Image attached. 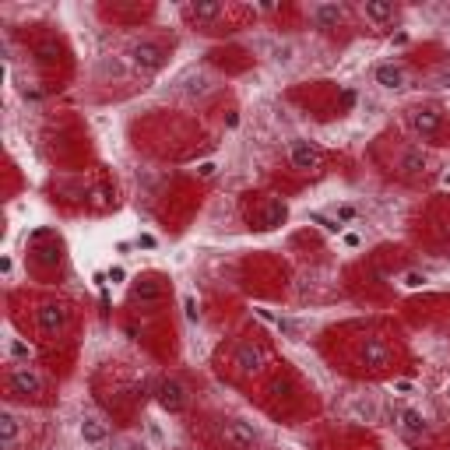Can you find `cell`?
Here are the masks:
<instances>
[{"label": "cell", "instance_id": "6da1fadb", "mask_svg": "<svg viewBox=\"0 0 450 450\" xmlns=\"http://www.w3.org/2000/svg\"><path fill=\"white\" fill-rule=\"evenodd\" d=\"M8 387H11V394H18V398H39L42 394V376L25 362V366H15L8 373Z\"/></svg>", "mask_w": 450, "mask_h": 450}, {"label": "cell", "instance_id": "7a4b0ae2", "mask_svg": "<svg viewBox=\"0 0 450 450\" xmlns=\"http://www.w3.org/2000/svg\"><path fill=\"white\" fill-rule=\"evenodd\" d=\"M155 398H158V405L165 408V412H183L187 408V387L180 383V380H173V376H165V380H158V387H155Z\"/></svg>", "mask_w": 450, "mask_h": 450}, {"label": "cell", "instance_id": "3957f363", "mask_svg": "<svg viewBox=\"0 0 450 450\" xmlns=\"http://www.w3.org/2000/svg\"><path fill=\"white\" fill-rule=\"evenodd\" d=\"M222 440L233 450H253L257 447V429L250 422H243V419H229L222 426Z\"/></svg>", "mask_w": 450, "mask_h": 450}, {"label": "cell", "instance_id": "277c9868", "mask_svg": "<svg viewBox=\"0 0 450 450\" xmlns=\"http://www.w3.org/2000/svg\"><path fill=\"white\" fill-rule=\"evenodd\" d=\"M289 158H292V165L299 169V173H310V169L320 165V148L310 144L306 138H292L289 141Z\"/></svg>", "mask_w": 450, "mask_h": 450}, {"label": "cell", "instance_id": "5b68a950", "mask_svg": "<svg viewBox=\"0 0 450 450\" xmlns=\"http://www.w3.org/2000/svg\"><path fill=\"white\" fill-rule=\"evenodd\" d=\"M131 60L141 67V71H158L162 67V46L158 42H134L131 46Z\"/></svg>", "mask_w": 450, "mask_h": 450}, {"label": "cell", "instance_id": "8992f818", "mask_svg": "<svg viewBox=\"0 0 450 450\" xmlns=\"http://www.w3.org/2000/svg\"><path fill=\"white\" fill-rule=\"evenodd\" d=\"M398 429H401L408 440H419V436L429 433V422H426V415H422L419 408H401V412H398Z\"/></svg>", "mask_w": 450, "mask_h": 450}, {"label": "cell", "instance_id": "52a82bcc", "mask_svg": "<svg viewBox=\"0 0 450 450\" xmlns=\"http://www.w3.org/2000/svg\"><path fill=\"white\" fill-rule=\"evenodd\" d=\"M64 324H67V310H64L60 303H42V306H39V327H42L46 334H60Z\"/></svg>", "mask_w": 450, "mask_h": 450}, {"label": "cell", "instance_id": "ba28073f", "mask_svg": "<svg viewBox=\"0 0 450 450\" xmlns=\"http://www.w3.org/2000/svg\"><path fill=\"white\" fill-rule=\"evenodd\" d=\"M359 356H362V362H366V366H373V369H383V366L390 362V349H387L383 338H366Z\"/></svg>", "mask_w": 450, "mask_h": 450}, {"label": "cell", "instance_id": "9c48e42d", "mask_svg": "<svg viewBox=\"0 0 450 450\" xmlns=\"http://www.w3.org/2000/svg\"><path fill=\"white\" fill-rule=\"evenodd\" d=\"M373 81H376L383 92H401V88H405V71H401L398 64H376Z\"/></svg>", "mask_w": 450, "mask_h": 450}, {"label": "cell", "instance_id": "30bf717a", "mask_svg": "<svg viewBox=\"0 0 450 450\" xmlns=\"http://www.w3.org/2000/svg\"><path fill=\"white\" fill-rule=\"evenodd\" d=\"M412 131L419 134V138H433L436 131H440V109H415L412 112Z\"/></svg>", "mask_w": 450, "mask_h": 450}, {"label": "cell", "instance_id": "8fae6325", "mask_svg": "<svg viewBox=\"0 0 450 450\" xmlns=\"http://www.w3.org/2000/svg\"><path fill=\"white\" fill-rule=\"evenodd\" d=\"M310 18H313L317 28H334L338 22L345 18V8H342V4H313V8H310Z\"/></svg>", "mask_w": 450, "mask_h": 450}, {"label": "cell", "instance_id": "7c38bea8", "mask_svg": "<svg viewBox=\"0 0 450 450\" xmlns=\"http://www.w3.org/2000/svg\"><path fill=\"white\" fill-rule=\"evenodd\" d=\"M362 15L376 25H387V22H394L398 8H394V0H362Z\"/></svg>", "mask_w": 450, "mask_h": 450}, {"label": "cell", "instance_id": "4fadbf2b", "mask_svg": "<svg viewBox=\"0 0 450 450\" xmlns=\"http://www.w3.org/2000/svg\"><path fill=\"white\" fill-rule=\"evenodd\" d=\"M236 366H240L243 373H257V369L264 366V349H260V345H243V349L236 352Z\"/></svg>", "mask_w": 450, "mask_h": 450}, {"label": "cell", "instance_id": "5bb4252c", "mask_svg": "<svg viewBox=\"0 0 450 450\" xmlns=\"http://www.w3.org/2000/svg\"><path fill=\"white\" fill-rule=\"evenodd\" d=\"M15 443H18V419L15 412H0V447L15 450Z\"/></svg>", "mask_w": 450, "mask_h": 450}, {"label": "cell", "instance_id": "9a60e30c", "mask_svg": "<svg viewBox=\"0 0 450 450\" xmlns=\"http://www.w3.org/2000/svg\"><path fill=\"white\" fill-rule=\"evenodd\" d=\"M106 436H109V433H106V426H102L99 419H85V422H81V440H85L88 447H102Z\"/></svg>", "mask_w": 450, "mask_h": 450}, {"label": "cell", "instance_id": "2e32d148", "mask_svg": "<svg viewBox=\"0 0 450 450\" xmlns=\"http://www.w3.org/2000/svg\"><path fill=\"white\" fill-rule=\"evenodd\" d=\"M222 4H215V0H197V4H190V18H197V22H215V18H222Z\"/></svg>", "mask_w": 450, "mask_h": 450}, {"label": "cell", "instance_id": "e0dca14e", "mask_svg": "<svg viewBox=\"0 0 450 450\" xmlns=\"http://www.w3.org/2000/svg\"><path fill=\"white\" fill-rule=\"evenodd\" d=\"M274 327L289 338V342H303V324H296V320H289V317H278L274 320Z\"/></svg>", "mask_w": 450, "mask_h": 450}, {"label": "cell", "instance_id": "ac0fdd59", "mask_svg": "<svg viewBox=\"0 0 450 450\" xmlns=\"http://www.w3.org/2000/svg\"><path fill=\"white\" fill-rule=\"evenodd\" d=\"M285 215H289V208L281 204V201H274V204L264 211V229H274V225H281V222H285Z\"/></svg>", "mask_w": 450, "mask_h": 450}, {"label": "cell", "instance_id": "d6986e66", "mask_svg": "<svg viewBox=\"0 0 450 450\" xmlns=\"http://www.w3.org/2000/svg\"><path fill=\"white\" fill-rule=\"evenodd\" d=\"M352 412H356V415H362L366 422H376V415H380L373 398H359V401H352Z\"/></svg>", "mask_w": 450, "mask_h": 450}, {"label": "cell", "instance_id": "ffe728a7", "mask_svg": "<svg viewBox=\"0 0 450 450\" xmlns=\"http://www.w3.org/2000/svg\"><path fill=\"white\" fill-rule=\"evenodd\" d=\"M422 165H426V155H422V151H405V155H401V169H408V173H419Z\"/></svg>", "mask_w": 450, "mask_h": 450}, {"label": "cell", "instance_id": "44dd1931", "mask_svg": "<svg viewBox=\"0 0 450 450\" xmlns=\"http://www.w3.org/2000/svg\"><path fill=\"white\" fill-rule=\"evenodd\" d=\"M401 285H405V289H422V285H426V274H419V271H408V274L401 278Z\"/></svg>", "mask_w": 450, "mask_h": 450}, {"label": "cell", "instance_id": "7402d4cb", "mask_svg": "<svg viewBox=\"0 0 450 450\" xmlns=\"http://www.w3.org/2000/svg\"><path fill=\"white\" fill-rule=\"evenodd\" d=\"M183 310H187V320H201V310H197L194 296H183Z\"/></svg>", "mask_w": 450, "mask_h": 450}, {"label": "cell", "instance_id": "603a6c76", "mask_svg": "<svg viewBox=\"0 0 450 450\" xmlns=\"http://www.w3.org/2000/svg\"><path fill=\"white\" fill-rule=\"evenodd\" d=\"M215 173H218V165H215V162H201V165H197V176H204V180H211Z\"/></svg>", "mask_w": 450, "mask_h": 450}, {"label": "cell", "instance_id": "cb8c5ba5", "mask_svg": "<svg viewBox=\"0 0 450 450\" xmlns=\"http://www.w3.org/2000/svg\"><path fill=\"white\" fill-rule=\"evenodd\" d=\"M134 296H138V299H155L158 292H155V285H148V281H144V285H138V289H134Z\"/></svg>", "mask_w": 450, "mask_h": 450}, {"label": "cell", "instance_id": "d4e9b609", "mask_svg": "<svg viewBox=\"0 0 450 450\" xmlns=\"http://www.w3.org/2000/svg\"><path fill=\"white\" fill-rule=\"evenodd\" d=\"M356 218V208L352 204H342V208H338V222H352Z\"/></svg>", "mask_w": 450, "mask_h": 450}, {"label": "cell", "instance_id": "484cf974", "mask_svg": "<svg viewBox=\"0 0 450 450\" xmlns=\"http://www.w3.org/2000/svg\"><path fill=\"white\" fill-rule=\"evenodd\" d=\"M11 352H15L18 359H28V345H25V342H11Z\"/></svg>", "mask_w": 450, "mask_h": 450}, {"label": "cell", "instance_id": "4316f807", "mask_svg": "<svg viewBox=\"0 0 450 450\" xmlns=\"http://www.w3.org/2000/svg\"><path fill=\"white\" fill-rule=\"evenodd\" d=\"M278 60L289 64V60H292V46H278Z\"/></svg>", "mask_w": 450, "mask_h": 450}, {"label": "cell", "instance_id": "83f0119b", "mask_svg": "<svg viewBox=\"0 0 450 450\" xmlns=\"http://www.w3.org/2000/svg\"><path fill=\"white\" fill-rule=\"evenodd\" d=\"M109 278H112V281H124L127 274H124V267H109Z\"/></svg>", "mask_w": 450, "mask_h": 450}, {"label": "cell", "instance_id": "f1b7e54d", "mask_svg": "<svg viewBox=\"0 0 450 450\" xmlns=\"http://www.w3.org/2000/svg\"><path fill=\"white\" fill-rule=\"evenodd\" d=\"M359 243H362V240H359V236H356V233H349V236H345V247H352V250H356V247H359Z\"/></svg>", "mask_w": 450, "mask_h": 450}, {"label": "cell", "instance_id": "f546056e", "mask_svg": "<svg viewBox=\"0 0 450 450\" xmlns=\"http://www.w3.org/2000/svg\"><path fill=\"white\" fill-rule=\"evenodd\" d=\"M443 183H447V187H450V173H447V176H443Z\"/></svg>", "mask_w": 450, "mask_h": 450}]
</instances>
